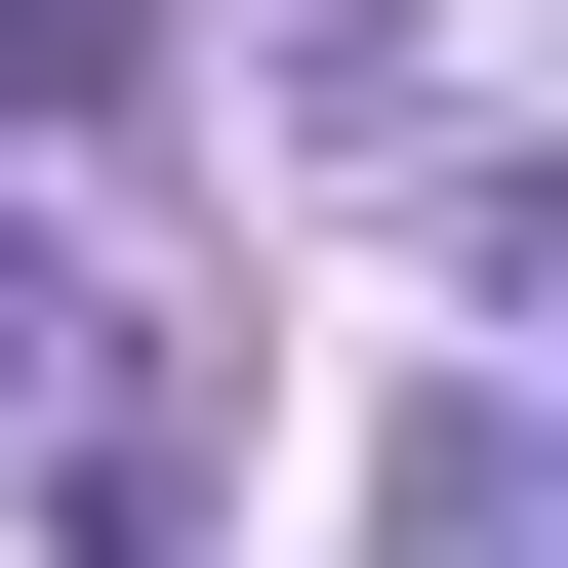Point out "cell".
Wrapping results in <instances>:
<instances>
[{
	"instance_id": "7a4b0ae2",
	"label": "cell",
	"mask_w": 568,
	"mask_h": 568,
	"mask_svg": "<svg viewBox=\"0 0 568 568\" xmlns=\"http://www.w3.org/2000/svg\"><path fill=\"white\" fill-rule=\"evenodd\" d=\"M0 82L41 122H163V0H0Z\"/></svg>"
},
{
	"instance_id": "6da1fadb",
	"label": "cell",
	"mask_w": 568,
	"mask_h": 568,
	"mask_svg": "<svg viewBox=\"0 0 568 568\" xmlns=\"http://www.w3.org/2000/svg\"><path fill=\"white\" fill-rule=\"evenodd\" d=\"M406 568H528V366H447V406H406Z\"/></svg>"
}]
</instances>
